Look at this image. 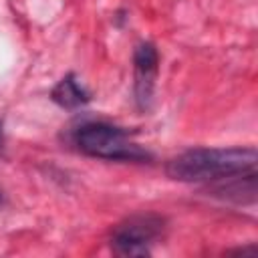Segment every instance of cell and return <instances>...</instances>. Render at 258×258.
<instances>
[{"mask_svg":"<svg viewBox=\"0 0 258 258\" xmlns=\"http://www.w3.org/2000/svg\"><path fill=\"white\" fill-rule=\"evenodd\" d=\"M254 147H196L167 161L165 173L185 183H218L246 173H256Z\"/></svg>","mask_w":258,"mask_h":258,"instance_id":"1","label":"cell"},{"mask_svg":"<svg viewBox=\"0 0 258 258\" xmlns=\"http://www.w3.org/2000/svg\"><path fill=\"white\" fill-rule=\"evenodd\" d=\"M75 145L79 151L115 161H147L151 153L135 143L127 129L111 125L107 121H87L75 131Z\"/></svg>","mask_w":258,"mask_h":258,"instance_id":"2","label":"cell"},{"mask_svg":"<svg viewBox=\"0 0 258 258\" xmlns=\"http://www.w3.org/2000/svg\"><path fill=\"white\" fill-rule=\"evenodd\" d=\"M165 220L157 214H137L121 222L111 236V248L119 256H149V246L163 232Z\"/></svg>","mask_w":258,"mask_h":258,"instance_id":"3","label":"cell"},{"mask_svg":"<svg viewBox=\"0 0 258 258\" xmlns=\"http://www.w3.org/2000/svg\"><path fill=\"white\" fill-rule=\"evenodd\" d=\"M159 54L153 42L137 44L133 52V75H135V101L141 109H147L153 97V87L157 79Z\"/></svg>","mask_w":258,"mask_h":258,"instance_id":"4","label":"cell"},{"mask_svg":"<svg viewBox=\"0 0 258 258\" xmlns=\"http://www.w3.org/2000/svg\"><path fill=\"white\" fill-rule=\"evenodd\" d=\"M50 99L62 109H77L89 101V91L77 81L75 75H67L52 87Z\"/></svg>","mask_w":258,"mask_h":258,"instance_id":"5","label":"cell"},{"mask_svg":"<svg viewBox=\"0 0 258 258\" xmlns=\"http://www.w3.org/2000/svg\"><path fill=\"white\" fill-rule=\"evenodd\" d=\"M2 204H4V196H2V189H0V208H2Z\"/></svg>","mask_w":258,"mask_h":258,"instance_id":"6","label":"cell"},{"mask_svg":"<svg viewBox=\"0 0 258 258\" xmlns=\"http://www.w3.org/2000/svg\"><path fill=\"white\" fill-rule=\"evenodd\" d=\"M0 149H2V125H0Z\"/></svg>","mask_w":258,"mask_h":258,"instance_id":"7","label":"cell"}]
</instances>
